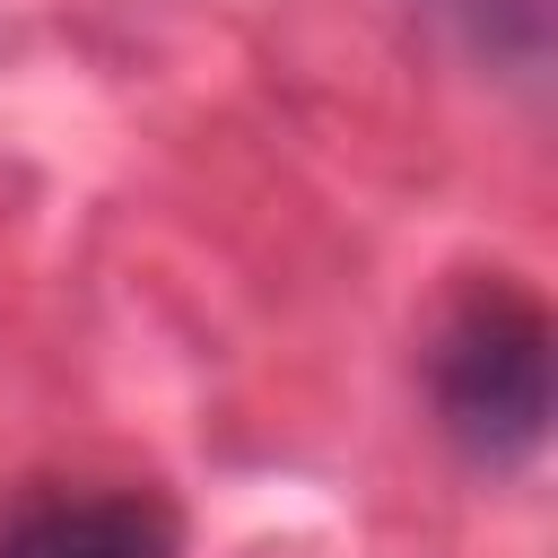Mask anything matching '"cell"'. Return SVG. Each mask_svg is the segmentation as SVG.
Returning <instances> with one entry per match:
<instances>
[{
    "label": "cell",
    "mask_w": 558,
    "mask_h": 558,
    "mask_svg": "<svg viewBox=\"0 0 558 558\" xmlns=\"http://www.w3.org/2000/svg\"><path fill=\"white\" fill-rule=\"evenodd\" d=\"M558 331L549 305L488 270L462 279L453 305L436 314L427 349H418V384H427V418L445 436V453L480 480H514L541 462L549 445V410H558V366H549Z\"/></svg>",
    "instance_id": "6da1fadb"
},
{
    "label": "cell",
    "mask_w": 558,
    "mask_h": 558,
    "mask_svg": "<svg viewBox=\"0 0 558 558\" xmlns=\"http://www.w3.org/2000/svg\"><path fill=\"white\" fill-rule=\"evenodd\" d=\"M427 9L488 78L541 87V70H549V0H427Z\"/></svg>",
    "instance_id": "3957f363"
},
{
    "label": "cell",
    "mask_w": 558,
    "mask_h": 558,
    "mask_svg": "<svg viewBox=\"0 0 558 558\" xmlns=\"http://www.w3.org/2000/svg\"><path fill=\"white\" fill-rule=\"evenodd\" d=\"M0 558H183V506L140 480H44L0 506Z\"/></svg>",
    "instance_id": "7a4b0ae2"
}]
</instances>
